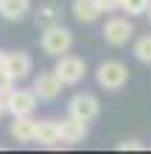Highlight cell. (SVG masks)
Listing matches in <instances>:
<instances>
[{"mask_svg": "<svg viewBox=\"0 0 151 154\" xmlns=\"http://www.w3.org/2000/svg\"><path fill=\"white\" fill-rule=\"evenodd\" d=\"M95 79H98V84L106 93H118V90H123L129 84V67L123 62H118V59H106V62L98 65Z\"/></svg>", "mask_w": 151, "mask_h": 154, "instance_id": "cell-1", "label": "cell"}, {"mask_svg": "<svg viewBox=\"0 0 151 154\" xmlns=\"http://www.w3.org/2000/svg\"><path fill=\"white\" fill-rule=\"evenodd\" d=\"M39 48L48 53V56H62L73 48V31L65 28L62 23L56 25H48L42 28V37H39Z\"/></svg>", "mask_w": 151, "mask_h": 154, "instance_id": "cell-2", "label": "cell"}, {"mask_svg": "<svg viewBox=\"0 0 151 154\" xmlns=\"http://www.w3.org/2000/svg\"><path fill=\"white\" fill-rule=\"evenodd\" d=\"M53 73L65 81V87H73V84H78V81L87 76V62L81 56H73V53L67 51V53H62V56H56Z\"/></svg>", "mask_w": 151, "mask_h": 154, "instance_id": "cell-3", "label": "cell"}, {"mask_svg": "<svg viewBox=\"0 0 151 154\" xmlns=\"http://www.w3.org/2000/svg\"><path fill=\"white\" fill-rule=\"evenodd\" d=\"M104 34V42L112 45V48H123V45H129L131 37H134V25L129 23V17H112V20H106V25L101 28Z\"/></svg>", "mask_w": 151, "mask_h": 154, "instance_id": "cell-4", "label": "cell"}, {"mask_svg": "<svg viewBox=\"0 0 151 154\" xmlns=\"http://www.w3.org/2000/svg\"><path fill=\"white\" fill-rule=\"evenodd\" d=\"M67 115H73L78 118V121H95V118L101 115V104H98V98H95L92 93H78L70 98V104H67Z\"/></svg>", "mask_w": 151, "mask_h": 154, "instance_id": "cell-5", "label": "cell"}, {"mask_svg": "<svg viewBox=\"0 0 151 154\" xmlns=\"http://www.w3.org/2000/svg\"><path fill=\"white\" fill-rule=\"evenodd\" d=\"M34 93H37L39 101H56L65 90V81H62L53 70H42L39 76H34Z\"/></svg>", "mask_w": 151, "mask_h": 154, "instance_id": "cell-6", "label": "cell"}, {"mask_svg": "<svg viewBox=\"0 0 151 154\" xmlns=\"http://www.w3.org/2000/svg\"><path fill=\"white\" fill-rule=\"evenodd\" d=\"M39 98L34 90H11L6 95V106H8V115L11 118H20V115H34Z\"/></svg>", "mask_w": 151, "mask_h": 154, "instance_id": "cell-7", "label": "cell"}, {"mask_svg": "<svg viewBox=\"0 0 151 154\" xmlns=\"http://www.w3.org/2000/svg\"><path fill=\"white\" fill-rule=\"evenodd\" d=\"M37 143L45 146V149H67L70 146V143H65V137H62L59 121H53V118L37 121Z\"/></svg>", "mask_w": 151, "mask_h": 154, "instance_id": "cell-8", "label": "cell"}, {"mask_svg": "<svg viewBox=\"0 0 151 154\" xmlns=\"http://www.w3.org/2000/svg\"><path fill=\"white\" fill-rule=\"evenodd\" d=\"M31 70H34V59H31L25 51H11V53H6V73L11 76L14 81L28 79Z\"/></svg>", "mask_w": 151, "mask_h": 154, "instance_id": "cell-9", "label": "cell"}, {"mask_svg": "<svg viewBox=\"0 0 151 154\" xmlns=\"http://www.w3.org/2000/svg\"><path fill=\"white\" fill-rule=\"evenodd\" d=\"M11 137L17 143H37V121H34V115H20L11 121Z\"/></svg>", "mask_w": 151, "mask_h": 154, "instance_id": "cell-10", "label": "cell"}, {"mask_svg": "<svg viewBox=\"0 0 151 154\" xmlns=\"http://www.w3.org/2000/svg\"><path fill=\"white\" fill-rule=\"evenodd\" d=\"M59 129H62V137H65V143H81L87 137V121H78V118L67 115L65 121H59Z\"/></svg>", "mask_w": 151, "mask_h": 154, "instance_id": "cell-11", "label": "cell"}, {"mask_svg": "<svg viewBox=\"0 0 151 154\" xmlns=\"http://www.w3.org/2000/svg\"><path fill=\"white\" fill-rule=\"evenodd\" d=\"M34 23H37V28H48V25H56L62 23V6L48 0V3H39V8L34 11Z\"/></svg>", "mask_w": 151, "mask_h": 154, "instance_id": "cell-12", "label": "cell"}, {"mask_svg": "<svg viewBox=\"0 0 151 154\" xmlns=\"http://www.w3.org/2000/svg\"><path fill=\"white\" fill-rule=\"evenodd\" d=\"M28 11H31V0H0V17L8 23L23 20Z\"/></svg>", "mask_w": 151, "mask_h": 154, "instance_id": "cell-13", "label": "cell"}, {"mask_svg": "<svg viewBox=\"0 0 151 154\" xmlns=\"http://www.w3.org/2000/svg\"><path fill=\"white\" fill-rule=\"evenodd\" d=\"M73 14H76V20H78V23L90 25V23L98 20L104 11L98 8V0H73Z\"/></svg>", "mask_w": 151, "mask_h": 154, "instance_id": "cell-14", "label": "cell"}, {"mask_svg": "<svg viewBox=\"0 0 151 154\" xmlns=\"http://www.w3.org/2000/svg\"><path fill=\"white\" fill-rule=\"evenodd\" d=\"M131 53H134L137 62H143V65H151V34H143V37H137L134 45H131Z\"/></svg>", "mask_w": 151, "mask_h": 154, "instance_id": "cell-15", "label": "cell"}, {"mask_svg": "<svg viewBox=\"0 0 151 154\" xmlns=\"http://www.w3.org/2000/svg\"><path fill=\"white\" fill-rule=\"evenodd\" d=\"M148 6H151V0H120V11H123V14H129V17H140V14H146V11H148Z\"/></svg>", "mask_w": 151, "mask_h": 154, "instance_id": "cell-16", "label": "cell"}, {"mask_svg": "<svg viewBox=\"0 0 151 154\" xmlns=\"http://www.w3.org/2000/svg\"><path fill=\"white\" fill-rule=\"evenodd\" d=\"M14 90V79L6 73V67H0V95H8Z\"/></svg>", "mask_w": 151, "mask_h": 154, "instance_id": "cell-17", "label": "cell"}, {"mask_svg": "<svg viewBox=\"0 0 151 154\" xmlns=\"http://www.w3.org/2000/svg\"><path fill=\"white\" fill-rule=\"evenodd\" d=\"M98 8L104 14H112V11H120V0H98Z\"/></svg>", "mask_w": 151, "mask_h": 154, "instance_id": "cell-18", "label": "cell"}, {"mask_svg": "<svg viewBox=\"0 0 151 154\" xmlns=\"http://www.w3.org/2000/svg\"><path fill=\"white\" fill-rule=\"evenodd\" d=\"M140 149H146L140 140H123V143H118V151H140Z\"/></svg>", "mask_w": 151, "mask_h": 154, "instance_id": "cell-19", "label": "cell"}, {"mask_svg": "<svg viewBox=\"0 0 151 154\" xmlns=\"http://www.w3.org/2000/svg\"><path fill=\"white\" fill-rule=\"evenodd\" d=\"M8 112V106H6V95H0V118H3Z\"/></svg>", "mask_w": 151, "mask_h": 154, "instance_id": "cell-20", "label": "cell"}, {"mask_svg": "<svg viewBox=\"0 0 151 154\" xmlns=\"http://www.w3.org/2000/svg\"><path fill=\"white\" fill-rule=\"evenodd\" d=\"M6 53L8 51H0V67H6Z\"/></svg>", "mask_w": 151, "mask_h": 154, "instance_id": "cell-21", "label": "cell"}, {"mask_svg": "<svg viewBox=\"0 0 151 154\" xmlns=\"http://www.w3.org/2000/svg\"><path fill=\"white\" fill-rule=\"evenodd\" d=\"M146 14H148V23H151V6H148V11H146Z\"/></svg>", "mask_w": 151, "mask_h": 154, "instance_id": "cell-22", "label": "cell"}]
</instances>
